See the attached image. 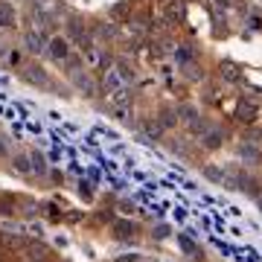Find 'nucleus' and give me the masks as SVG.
I'll return each mask as SVG.
<instances>
[{
    "instance_id": "obj_10",
    "label": "nucleus",
    "mask_w": 262,
    "mask_h": 262,
    "mask_svg": "<svg viewBox=\"0 0 262 262\" xmlns=\"http://www.w3.org/2000/svg\"><path fill=\"white\" fill-rule=\"evenodd\" d=\"M134 233H137V225L134 222H128V219H117L114 222V236L117 239H131Z\"/></svg>"
},
{
    "instance_id": "obj_8",
    "label": "nucleus",
    "mask_w": 262,
    "mask_h": 262,
    "mask_svg": "<svg viewBox=\"0 0 262 262\" xmlns=\"http://www.w3.org/2000/svg\"><path fill=\"white\" fill-rule=\"evenodd\" d=\"M236 189H242L245 195H251V198H259V181L256 178H248V175H239V181H236Z\"/></svg>"
},
{
    "instance_id": "obj_5",
    "label": "nucleus",
    "mask_w": 262,
    "mask_h": 262,
    "mask_svg": "<svg viewBox=\"0 0 262 262\" xmlns=\"http://www.w3.org/2000/svg\"><path fill=\"white\" fill-rule=\"evenodd\" d=\"M73 84H76V91H79V94H84V96H96V91H99V88H96V82H94V76L82 73V70H79V73H73Z\"/></svg>"
},
{
    "instance_id": "obj_16",
    "label": "nucleus",
    "mask_w": 262,
    "mask_h": 262,
    "mask_svg": "<svg viewBox=\"0 0 262 262\" xmlns=\"http://www.w3.org/2000/svg\"><path fill=\"white\" fill-rule=\"evenodd\" d=\"M175 122H178V111H175L172 105H166V108H160V125H163V128H172Z\"/></svg>"
},
{
    "instance_id": "obj_29",
    "label": "nucleus",
    "mask_w": 262,
    "mask_h": 262,
    "mask_svg": "<svg viewBox=\"0 0 262 262\" xmlns=\"http://www.w3.org/2000/svg\"><path fill=\"white\" fill-rule=\"evenodd\" d=\"M155 236H158V239H163V236H169V227H166V225H158V227H155Z\"/></svg>"
},
{
    "instance_id": "obj_21",
    "label": "nucleus",
    "mask_w": 262,
    "mask_h": 262,
    "mask_svg": "<svg viewBox=\"0 0 262 262\" xmlns=\"http://www.w3.org/2000/svg\"><path fill=\"white\" fill-rule=\"evenodd\" d=\"M175 61H178L181 67L189 64V61H195V50H189V47H178V50H175Z\"/></svg>"
},
{
    "instance_id": "obj_26",
    "label": "nucleus",
    "mask_w": 262,
    "mask_h": 262,
    "mask_svg": "<svg viewBox=\"0 0 262 262\" xmlns=\"http://www.w3.org/2000/svg\"><path fill=\"white\" fill-rule=\"evenodd\" d=\"M15 207H18V201H15L12 195H3V198H0V213L12 215V213H15Z\"/></svg>"
},
{
    "instance_id": "obj_22",
    "label": "nucleus",
    "mask_w": 262,
    "mask_h": 262,
    "mask_svg": "<svg viewBox=\"0 0 262 262\" xmlns=\"http://www.w3.org/2000/svg\"><path fill=\"white\" fill-rule=\"evenodd\" d=\"M117 76H120L122 82H134V67L128 61H117Z\"/></svg>"
},
{
    "instance_id": "obj_23",
    "label": "nucleus",
    "mask_w": 262,
    "mask_h": 262,
    "mask_svg": "<svg viewBox=\"0 0 262 262\" xmlns=\"http://www.w3.org/2000/svg\"><path fill=\"white\" fill-rule=\"evenodd\" d=\"M184 76H187L189 82H201L204 79V70H198L195 61H189V64H184Z\"/></svg>"
},
{
    "instance_id": "obj_27",
    "label": "nucleus",
    "mask_w": 262,
    "mask_h": 262,
    "mask_svg": "<svg viewBox=\"0 0 262 262\" xmlns=\"http://www.w3.org/2000/svg\"><path fill=\"white\" fill-rule=\"evenodd\" d=\"M248 27H251V29H262V18H259V15H251V18H248Z\"/></svg>"
},
{
    "instance_id": "obj_13",
    "label": "nucleus",
    "mask_w": 262,
    "mask_h": 262,
    "mask_svg": "<svg viewBox=\"0 0 262 262\" xmlns=\"http://www.w3.org/2000/svg\"><path fill=\"white\" fill-rule=\"evenodd\" d=\"M219 76L227 79V82H239V79H242V73H239V67H236L233 61H222V64H219Z\"/></svg>"
},
{
    "instance_id": "obj_24",
    "label": "nucleus",
    "mask_w": 262,
    "mask_h": 262,
    "mask_svg": "<svg viewBox=\"0 0 262 262\" xmlns=\"http://www.w3.org/2000/svg\"><path fill=\"white\" fill-rule=\"evenodd\" d=\"M178 248H181V251H184V253H187V256H195V253H198L195 242H192L189 236H178Z\"/></svg>"
},
{
    "instance_id": "obj_3",
    "label": "nucleus",
    "mask_w": 262,
    "mask_h": 262,
    "mask_svg": "<svg viewBox=\"0 0 262 262\" xmlns=\"http://www.w3.org/2000/svg\"><path fill=\"white\" fill-rule=\"evenodd\" d=\"M47 53H50L53 61H67V58H70V41L56 35L53 41H47Z\"/></svg>"
},
{
    "instance_id": "obj_2",
    "label": "nucleus",
    "mask_w": 262,
    "mask_h": 262,
    "mask_svg": "<svg viewBox=\"0 0 262 262\" xmlns=\"http://www.w3.org/2000/svg\"><path fill=\"white\" fill-rule=\"evenodd\" d=\"M225 137H227V131L222 125H204V131H201V146L204 149H219L225 143Z\"/></svg>"
},
{
    "instance_id": "obj_28",
    "label": "nucleus",
    "mask_w": 262,
    "mask_h": 262,
    "mask_svg": "<svg viewBox=\"0 0 262 262\" xmlns=\"http://www.w3.org/2000/svg\"><path fill=\"white\" fill-rule=\"evenodd\" d=\"M117 262H140V256H137V253H122Z\"/></svg>"
},
{
    "instance_id": "obj_20",
    "label": "nucleus",
    "mask_w": 262,
    "mask_h": 262,
    "mask_svg": "<svg viewBox=\"0 0 262 262\" xmlns=\"http://www.w3.org/2000/svg\"><path fill=\"white\" fill-rule=\"evenodd\" d=\"M15 24V9L9 3H0V27H12Z\"/></svg>"
},
{
    "instance_id": "obj_25",
    "label": "nucleus",
    "mask_w": 262,
    "mask_h": 262,
    "mask_svg": "<svg viewBox=\"0 0 262 262\" xmlns=\"http://www.w3.org/2000/svg\"><path fill=\"white\" fill-rule=\"evenodd\" d=\"M94 32H96L99 38H114V35H117V24H114V20H111V24H99Z\"/></svg>"
},
{
    "instance_id": "obj_12",
    "label": "nucleus",
    "mask_w": 262,
    "mask_h": 262,
    "mask_svg": "<svg viewBox=\"0 0 262 262\" xmlns=\"http://www.w3.org/2000/svg\"><path fill=\"white\" fill-rule=\"evenodd\" d=\"M24 79H27L29 84H38V88H47L50 84L47 73H44L41 67H27V70H24Z\"/></svg>"
},
{
    "instance_id": "obj_30",
    "label": "nucleus",
    "mask_w": 262,
    "mask_h": 262,
    "mask_svg": "<svg viewBox=\"0 0 262 262\" xmlns=\"http://www.w3.org/2000/svg\"><path fill=\"white\" fill-rule=\"evenodd\" d=\"M3 155H9V146H6V140H3V137H0V158H3Z\"/></svg>"
},
{
    "instance_id": "obj_7",
    "label": "nucleus",
    "mask_w": 262,
    "mask_h": 262,
    "mask_svg": "<svg viewBox=\"0 0 262 262\" xmlns=\"http://www.w3.org/2000/svg\"><path fill=\"white\" fill-rule=\"evenodd\" d=\"M108 18L114 24H125L131 18V0H120V3H114L111 9H108Z\"/></svg>"
},
{
    "instance_id": "obj_32",
    "label": "nucleus",
    "mask_w": 262,
    "mask_h": 262,
    "mask_svg": "<svg viewBox=\"0 0 262 262\" xmlns=\"http://www.w3.org/2000/svg\"><path fill=\"white\" fill-rule=\"evenodd\" d=\"M140 262H143V259H140Z\"/></svg>"
},
{
    "instance_id": "obj_17",
    "label": "nucleus",
    "mask_w": 262,
    "mask_h": 262,
    "mask_svg": "<svg viewBox=\"0 0 262 262\" xmlns=\"http://www.w3.org/2000/svg\"><path fill=\"white\" fill-rule=\"evenodd\" d=\"M114 120H120L122 125H134V114H131L128 105H117L114 108Z\"/></svg>"
},
{
    "instance_id": "obj_1",
    "label": "nucleus",
    "mask_w": 262,
    "mask_h": 262,
    "mask_svg": "<svg viewBox=\"0 0 262 262\" xmlns=\"http://www.w3.org/2000/svg\"><path fill=\"white\" fill-rule=\"evenodd\" d=\"M178 117L187 122V128L192 131V134H201V131H204V125H207V122L201 120V114H198L195 105H181V108H178Z\"/></svg>"
},
{
    "instance_id": "obj_14",
    "label": "nucleus",
    "mask_w": 262,
    "mask_h": 262,
    "mask_svg": "<svg viewBox=\"0 0 262 262\" xmlns=\"http://www.w3.org/2000/svg\"><path fill=\"white\" fill-rule=\"evenodd\" d=\"M27 253L32 262H44L50 259V248H44V245H35V242H27Z\"/></svg>"
},
{
    "instance_id": "obj_19",
    "label": "nucleus",
    "mask_w": 262,
    "mask_h": 262,
    "mask_svg": "<svg viewBox=\"0 0 262 262\" xmlns=\"http://www.w3.org/2000/svg\"><path fill=\"white\" fill-rule=\"evenodd\" d=\"M143 131H146V137H155V140H160L163 125H160V120H146V122H143Z\"/></svg>"
},
{
    "instance_id": "obj_11",
    "label": "nucleus",
    "mask_w": 262,
    "mask_h": 262,
    "mask_svg": "<svg viewBox=\"0 0 262 262\" xmlns=\"http://www.w3.org/2000/svg\"><path fill=\"white\" fill-rule=\"evenodd\" d=\"M256 105L253 102H239V108H236V120L239 122H248V125H251V122H256Z\"/></svg>"
},
{
    "instance_id": "obj_4",
    "label": "nucleus",
    "mask_w": 262,
    "mask_h": 262,
    "mask_svg": "<svg viewBox=\"0 0 262 262\" xmlns=\"http://www.w3.org/2000/svg\"><path fill=\"white\" fill-rule=\"evenodd\" d=\"M236 155H239V160L248 163V166H259L262 163V151H259L256 143H242V146L236 149Z\"/></svg>"
},
{
    "instance_id": "obj_15",
    "label": "nucleus",
    "mask_w": 262,
    "mask_h": 262,
    "mask_svg": "<svg viewBox=\"0 0 262 262\" xmlns=\"http://www.w3.org/2000/svg\"><path fill=\"white\" fill-rule=\"evenodd\" d=\"M12 166L18 169L20 175H32V163H29V155H24V151L12 155Z\"/></svg>"
},
{
    "instance_id": "obj_18",
    "label": "nucleus",
    "mask_w": 262,
    "mask_h": 262,
    "mask_svg": "<svg viewBox=\"0 0 262 262\" xmlns=\"http://www.w3.org/2000/svg\"><path fill=\"white\" fill-rule=\"evenodd\" d=\"M29 163H32V172H35V175H44V172H47V160H44L41 151H32V155H29Z\"/></svg>"
},
{
    "instance_id": "obj_9",
    "label": "nucleus",
    "mask_w": 262,
    "mask_h": 262,
    "mask_svg": "<svg viewBox=\"0 0 262 262\" xmlns=\"http://www.w3.org/2000/svg\"><path fill=\"white\" fill-rule=\"evenodd\" d=\"M67 32H70V38H73V41H79L82 47H88V44H91V41H88V32L82 29V20H79V18L67 20Z\"/></svg>"
},
{
    "instance_id": "obj_31",
    "label": "nucleus",
    "mask_w": 262,
    "mask_h": 262,
    "mask_svg": "<svg viewBox=\"0 0 262 262\" xmlns=\"http://www.w3.org/2000/svg\"><path fill=\"white\" fill-rule=\"evenodd\" d=\"M256 204H259V210H262V195H259V198H256Z\"/></svg>"
},
{
    "instance_id": "obj_6",
    "label": "nucleus",
    "mask_w": 262,
    "mask_h": 262,
    "mask_svg": "<svg viewBox=\"0 0 262 262\" xmlns=\"http://www.w3.org/2000/svg\"><path fill=\"white\" fill-rule=\"evenodd\" d=\"M24 44H27V50L32 56H38V53L47 50V38H44V32H38V29H29L27 35H24Z\"/></svg>"
}]
</instances>
